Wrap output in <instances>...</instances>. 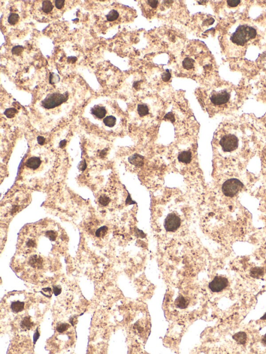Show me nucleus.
<instances>
[{"label": "nucleus", "instance_id": "obj_33", "mask_svg": "<svg viewBox=\"0 0 266 354\" xmlns=\"http://www.w3.org/2000/svg\"><path fill=\"white\" fill-rule=\"evenodd\" d=\"M147 3L149 4L150 6L152 8H156L158 5L159 2L158 1H155V0H150V1H148Z\"/></svg>", "mask_w": 266, "mask_h": 354}, {"label": "nucleus", "instance_id": "obj_8", "mask_svg": "<svg viewBox=\"0 0 266 354\" xmlns=\"http://www.w3.org/2000/svg\"><path fill=\"white\" fill-rule=\"evenodd\" d=\"M42 161L38 157H32L27 160L25 166L29 169L35 170L40 167L41 165Z\"/></svg>", "mask_w": 266, "mask_h": 354}, {"label": "nucleus", "instance_id": "obj_9", "mask_svg": "<svg viewBox=\"0 0 266 354\" xmlns=\"http://www.w3.org/2000/svg\"><path fill=\"white\" fill-rule=\"evenodd\" d=\"M92 114L97 119H103L106 116L107 111L104 107L96 105L91 110Z\"/></svg>", "mask_w": 266, "mask_h": 354}, {"label": "nucleus", "instance_id": "obj_2", "mask_svg": "<svg viewBox=\"0 0 266 354\" xmlns=\"http://www.w3.org/2000/svg\"><path fill=\"white\" fill-rule=\"evenodd\" d=\"M257 31L252 26L248 25H240L232 35L230 40L238 45L243 46L250 40L256 38Z\"/></svg>", "mask_w": 266, "mask_h": 354}, {"label": "nucleus", "instance_id": "obj_35", "mask_svg": "<svg viewBox=\"0 0 266 354\" xmlns=\"http://www.w3.org/2000/svg\"><path fill=\"white\" fill-rule=\"evenodd\" d=\"M165 118L169 119L170 120H171L172 122H174V121L175 120L174 116L171 113H170L167 114V115H166V116H165Z\"/></svg>", "mask_w": 266, "mask_h": 354}, {"label": "nucleus", "instance_id": "obj_18", "mask_svg": "<svg viewBox=\"0 0 266 354\" xmlns=\"http://www.w3.org/2000/svg\"><path fill=\"white\" fill-rule=\"evenodd\" d=\"M53 5L50 1H44L42 3V9L44 13H48L53 10Z\"/></svg>", "mask_w": 266, "mask_h": 354}, {"label": "nucleus", "instance_id": "obj_3", "mask_svg": "<svg viewBox=\"0 0 266 354\" xmlns=\"http://www.w3.org/2000/svg\"><path fill=\"white\" fill-rule=\"evenodd\" d=\"M68 92L61 94L60 92H54L48 94L43 101L42 106L47 109H52L61 105L68 99Z\"/></svg>", "mask_w": 266, "mask_h": 354}, {"label": "nucleus", "instance_id": "obj_29", "mask_svg": "<svg viewBox=\"0 0 266 354\" xmlns=\"http://www.w3.org/2000/svg\"><path fill=\"white\" fill-rule=\"evenodd\" d=\"M23 48L22 46H15L12 49V53L14 55H20L21 53L23 51Z\"/></svg>", "mask_w": 266, "mask_h": 354}, {"label": "nucleus", "instance_id": "obj_12", "mask_svg": "<svg viewBox=\"0 0 266 354\" xmlns=\"http://www.w3.org/2000/svg\"><path fill=\"white\" fill-rule=\"evenodd\" d=\"M264 274V270L262 267H255L250 270V276L254 279H260Z\"/></svg>", "mask_w": 266, "mask_h": 354}, {"label": "nucleus", "instance_id": "obj_21", "mask_svg": "<svg viewBox=\"0 0 266 354\" xmlns=\"http://www.w3.org/2000/svg\"><path fill=\"white\" fill-rule=\"evenodd\" d=\"M119 16V13L117 10H112L107 15V19L109 22H113L117 20Z\"/></svg>", "mask_w": 266, "mask_h": 354}, {"label": "nucleus", "instance_id": "obj_22", "mask_svg": "<svg viewBox=\"0 0 266 354\" xmlns=\"http://www.w3.org/2000/svg\"><path fill=\"white\" fill-rule=\"evenodd\" d=\"M70 325L67 323H60L57 326L56 330L59 333H63L69 328Z\"/></svg>", "mask_w": 266, "mask_h": 354}, {"label": "nucleus", "instance_id": "obj_16", "mask_svg": "<svg viewBox=\"0 0 266 354\" xmlns=\"http://www.w3.org/2000/svg\"><path fill=\"white\" fill-rule=\"evenodd\" d=\"M33 323L31 321V319L29 317H26L23 318L20 323V326L23 329L29 330L33 326Z\"/></svg>", "mask_w": 266, "mask_h": 354}, {"label": "nucleus", "instance_id": "obj_10", "mask_svg": "<svg viewBox=\"0 0 266 354\" xmlns=\"http://www.w3.org/2000/svg\"><path fill=\"white\" fill-rule=\"evenodd\" d=\"M233 339L236 341L238 344L244 345L245 344L247 340V334L243 331H240L235 333L232 336Z\"/></svg>", "mask_w": 266, "mask_h": 354}, {"label": "nucleus", "instance_id": "obj_23", "mask_svg": "<svg viewBox=\"0 0 266 354\" xmlns=\"http://www.w3.org/2000/svg\"><path fill=\"white\" fill-rule=\"evenodd\" d=\"M19 19V16L18 14L15 13H12L8 17V23L10 25H15L18 22Z\"/></svg>", "mask_w": 266, "mask_h": 354}, {"label": "nucleus", "instance_id": "obj_11", "mask_svg": "<svg viewBox=\"0 0 266 354\" xmlns=\"http://www.w3.org/2000/svg\"><path fill=\"white\" fill-rule=\"evenodd\" d=\"M179 161L183 163L188 164L192 160V154L189 151H183L179 154L178 157Z\"/></svg>", "mask_w": 266, "mask_h": 354}, {"label": "nucleus", "instance_id": "obj_32", "mask_svg": "<svg viewBox=\"0 0 266 354\" xmlns=\"http://www.w3.org/2000/svg\"><path fill=\"white\" fill-rule=\"evenodd\" d=\"M55 2V6L58 9H61L65 5V1L64 0H56Z\"/></svg>", "mask_w": 266, "mask_h": 354}, {"label": "nucleus", "instance_id": "obj_31", "mask_svg": "<svg viewBox=\"0 0 266 354\" xmlns=\"http://www.w3.org/2000/svg\"><path fill=\"white\" fill-rule=\"evenodd\" d=\"M227 4L229 6L236 7L241 3L240 0H228L227 1Z\"/></svg>", "mask_w": 266, "mask_h": 354}, {"label": "nucleus", "instance_id": "obj_6", "mask_svg": "<svg viewBox=\"0 0 266 354\" xmlns=\"http://www.w3.org/2000/svg\"><path fill=\"white\" fill-rule=\"evenodd\" d=\"M229 285V281L226 277L217 276L210 282L208 287L213 292H219L226 288Z\"/></svg>", "mask_w": 266, "mask_h": 354}, {"label": "nucleus", "instance_id": "obj_20", "mask_svg": "<svg viewBox=\"0 0 266 354\" xmlns=\"http://www.w3.org/2000/svg\"><path fill=\"white\" fill-rule=\"evenodd\" d=\"M194 60L191 58L187 57L183 60V62H182V66H183V68H185V69H191L194 68Z\"/></svg>", "mask_w": 266, "mask_h": 354}, {"label": "nucleus", "instance_id": "obj_30", "mask_svg": "<svg viewBox=\"0 0 266 354\" xmlns=\"http://www.w3.org/2000/svg\"><path fill=\"white\" fill-rule=\"evenodd\" d=\"M53 292L54 293L55 296H58V295H59L61 293L62 291V289L60 285H55V286H53Z\"/></svg>", "mask_w": 266, "mask_h": 354}, {"label": "nucleus", "instance_id": "obj_15", "mask_svg": "<svg viewBox=\"0 0 266 354\" xmlns=\"http://www.w3.org/2000/svg\"><path fill=\"white\" fill-rule=\"evenodd\" d=\"M129 161L130 163L136 166H141L144 164L143 157L138 154L133 155L132 157L129 158Z\"/></svg>", "mask_w": 266, "mask_h": 354}, {"label": "nucleus", "instance_id": "obj_13", "mask_svg": "<svg viewBox=\"0 0 266 354\" xmlns=\"http://www.w3.org/2000/svg\"><path fill=\"white\" fill-rule=\"evenodd\" d=\"M175 305L177 307L180 309H185L188 306L189 302L185 297L180 295L176 299Z\"/></svg>", "mask_w": 266, "mask_h": 354}, {"label": "nucleus", "instance_id": "obj_28", "mask_svg": "<svg viewBox=\"0 0 266 354\" xmlns=\"http://www.w3.org/2000/svg\"><path fill=\"white\" fill-rule=\"evenodd\" d=\"M170 78H171V74H170L169 70H166V72L162 74V80L165 82H167L170 80Z\"/></svg>", "mask_w": 266, "mask_h": 354}, {"label": "nucleus", "instance_id": "obj_5", "mask_svg": "<svg viewBox=\"0 0 266 354\" xmlns=\"http://www.w3.org/2000/svg\"><path fill=\"white\" fill-rule=\"evenodd\" d=\"M181 220L174 214H170L164 220V226L167 232H175L180 227Z\"/></svg>", "mask_w": 266, "mask_h": 354}, {"label": "nucleus", "instance_id": "obj_19", "mask_svg": "<svg viewBox=\"0 0 266 354\" xmlns=\"http://www.w3.org/2000/svg\"><path fill=\"white\" fill-rule=\"evenodd\" d=\"M137 111L139 116L141 117L147 116L149 113V109L148 106L145 104H139L137 108Z\"/></svg>", "mask_w": 266, "mask_h": 354}, {"label": "nucleus", "instance_id": "obj_7", "mask_svg": "<svg viewBox=\"0 0 266 354\" xmlns=\"http://www.w3.org/2000/svg\"><path fill=\"white\" fill-rule=\"evenodd\" d=\"M230 98V94L226 90H223L212 94L210 99L214 104L216 106H221L227 104Z\"/></svg>", "mask_w": 266, "mask_h": 354}, {"label": "nucleus", "instance_id": "obj_27", "mask_svg": "<svg viewBox=\"0 0 266 354\" xmlns=\"http://www.w3.org/2000/svg\"><path fill=\"white\" fill-rule=\"evenodd\" d=\"M42 291H41L40 292L44 295L45 296H46L48 298H51V288L47 287V288H43L42 289Z\"/></svg>", "mask_w": 266, "mask_h": 354}, {"label": "nucleus", "instance_id": "obj_34", "mask_svg": "<svg viewBox=\"0 0 266 354\" xmlns=\"http://www.w3.org/2000/svg\"><path fill=\"white\" fill-rule=\"evenodd\" d=\"M40 336V333H39L38 331V328H36V331H35V334L33 335V336L34 344H35V343H36V341H38V340L39 339V338Z\"/></svg>", "mask_w": 266, "mask_h": 354}, {"label": "nucleus", "instance_id": "obj_24", "mask_svg": "<svg viewBox=\"0 0 266 354\" xmlns=\"http://www.w3.org/2000/svg\"><path fill=\"white\" fill-rule=\"evenodd\" d=\"M108 230V228L107 227H106L105 226H103V227L98 229L96 231L95 235L98 237H104L107 234Z\"/></svg>", "mask_w": 266, "mask_h": 354}, {"label": "nucleus", "instance_id": "obj_17", "mask_svg": "<svg viewBox=\"0 0 266 354\" xmlns=\"http://www.w3.org/2000/svg\"><path fill=\"white\" fill-rule=\"evenodd\" d=\"M116 121L117 119L116 117L112 116H108L103 120L104 125L108 127H113L116 125Z\"/></svg>", "mask_w": 266, "mask_h": 354}, {"label": "nucleus", "instance_id": "obj_25", "mask_svg": "<svg viewBox=\"0 0 266 354\" xmlns=\"http://www.w3.org/2000/svg\"><path fill=\"white\" fill-rule=\"evenodd\" d=\"M17 110L15 108H9L7 109L4 112V115H5L8 118H12L15 116V114L17 113Z\"/></svg>", "mask_w": 266, "mask_h": 354}, {"label": "nucleus", "instance_id": "obj_14", "mask_svg": "<svg viewBox=\"0 0 266 354\" xmlns=\"http://www.w3.org/2000/svg\"><path fill=\"white\" fill-rule=\"evenodd\" d=\"M25 307V303L23 302L15 301L12 302L11 309L14 313H19L23 311Z\"/></svg>", "mask_w": 266, "mask_h": 354}, {"label": "nucleus", "instance_id": "obj_36", "mask_svg": "<svg viewBox=\"0 0 266 354\" xmlns=\"http://www.w3.org/2000/svg\"><path fill=\"white\" fill-rule=\"evenodd\" d=\"M38 142L41 145H43V144L44 143L45 139L43 137L39 136V137H38Z\"/></svg>", "mask_w": 266, "mask_h": 354}, {"label": "nucleus", "instance_id": "obj_38", "mask_svg": "<svg viewBox=\"0 0 266 354\" xmlns=\"http://www.w3.org/2000/svg\"><path fill=\"white\" fill-rule=\"evenodd\" d=\"M260 319L266 320V313H265V314H264V316H263L261 318H260Z\"/></svg>", "mask_w": 266, "mask_h": 354}, {"label": "nucleus", "instance_id": "obj_37", "mask_svg": "<svg viewBox=\"0 0 266 354\" xmlns=\"http://www.w3.org/2000/svg\"><path fill=\"white\" fill-rule=\"evenodd\" d=\"M262 342L264 344H266V333L264 334V336H263V339H262Z\"/></svg>", "mask_w": 266, "mask_h": 354}, {"label": "nucleus", "instance_id": "obj_26", "mask_svg": "<svg viewBox=\"0 0 266 354\" xmlns=\"http://www.w3.org/2000/svg\"><path fill=\"white\" fill-rule=\"evenodd\" d=\"M99 203H100L101 205H102L103 206H107L108 204H109L110 199L108 197L105 195H103L101 196L99 198Z\"/></svg>", "mask_w": 266, "mask_h": 354}, {"label": "nucleus", "instance_id": "obj_1", "mask_svg": "<svg viewBox=\"0 0 266 354\" xmlns=\"http://www.w3.org/2000/svg\"><path fill=\"white\" fill-rule=\"evenodd\" d=\"M218 144L223 152L232 153L240 149L241 146V139L236 129H227L220 135Z\"/></svg>", "mask_w": 266, "mask_h": 354}, {"label": "nucleus", "instance_id": "obj_4", "mask_svg": "<svg viewBox=\"0 0 266 354\" xmlns=\"http://www.w3.org/2000/svg\"><path fill=\"white\" fill-rule=\"evenodd\" d=\"M243 183L240 180L236 178H231L227 180L222 185V191L225 196L233 197L237 195L242 188Z\"/></svg>", "mask_w": 266, "mask_h": 354}]
</instances>
